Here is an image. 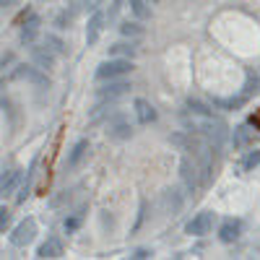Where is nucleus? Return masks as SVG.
Segmentation results:
<instances>
[{
    "label": "nucleus",
    "mask_w": 260,
    "mask_h": 260,
    "mask_svg": "<svg viewBox=\"0 0 260 260\" xmlns=\"http://www.w3.org/2000/svg\"><path fill=\"white\" fill-rule=\"evenodd\" d=\"M130 71H133V60L127 57H112L102 62L96 68V81H112V78H120V76H127Z\"/></svg>",
    "instance_id": "1"
},
{
    "label": "nucleus",
    "mask_w": 260,
    "mask_h": 260,
    "mask_svg": "<svg viewBox=\"0 0 260 260\" xmlns=\"http://www.w3.org/2000/svg\"><path fill=\"white\" fill-rule=\"evenodd\" d=\"M130 136H133V125H130V120L125 115L117 112L107 120V138L110 141H127Z\"/></svg>",
    "instance_id": "2"
},
{
    "label": "nucleus",
    "mask_w": 260,
    "mask_h": 260,
    "mask_svg": "<svg viewBox=\"0 0 260 260\" xmlns=\"http://www.w3.org/2000/svg\"><path fill=\"white\" fill-rule=\"evenodd\" d=\"M133 86H130L127 81H117V78H112V81H107L104 86H99L96 89V99L99 102H117L120 96H125Z\"/></svg>",
    "instance_id": "3"
},
{
    "label": "nucleus",
    "mask_w": 260,
    "mask_h": 260,
    "mask_svg": "<svg viewBox=\"0 0 260 260\" xmlns=\"http://www.w3.org/2000/svg\"><path fill=\"white\" fill-rule=\"evenodd\" d=\"M34 237H37V221L34 219H24L11 232V245L13 247H26Z\"/></svg>",
    "instance_id": "4"
},
{
    "label": "nucleus",
    "mask_w": 260,
    "mask_h": 260,
    "mask_svg": "<svg viewBox=\"0 0 260 260\" xmlns=\"http://www.w3.org/2000/svg\"><path fill=\"white\" fill-rule=\"evenodd\" d=\"M187 234H192V237H203V234H208L211 229H213V213L211 211H201V213H195L192 219L187 221Z\"/></svg>",
    "instance_id": "5"
},
{
    "label": "nucleus",
    "mask_w": 260,
    "mask_h": 260,
    "mask_svg": "<svg viewBox=\"0 0 260 260\" xmlns=\"http://www.w3.org/2000/svg\"><path fill=\"white\" fill-rule=\"evenodd\" d=\"M180 172H182V182H185V187L190 190V192H195L201 187V169H198V161H190V159H182V164H180Z\"/></svg>",
    "instance_id": "6"
},
{
    "label": "nucleus",
    "mask_w": 260,
    "mask_h": 260,
    "mask_svg": "<svg viewBox=\"0 0 260 260\" xmlns=\"http://www.w3.org/2000/svg\"><path fill=\"white\" fill-rule=\"evenodd\" d=\"M18 185H21V169H8L6 175H0V198L13 195Z\"/></svg>",
    "instance_id": "7"
},
{
    "label": "nucleus",
    "mask_w": 260,
    "mask_h": 260,
    "mask_svg": "<svg viewBox=\"0 0 260 260\" xmlns=\"http://www.w3.org/2000/svg\"><path fill=\"white\" fill-rule=\"evenodd\" d=\"M133 112H136L141 125H151L156 120V110H154V104H151L148 99H136L133 102Z\"/></svg>",
    "instance_id": "8"
},
{
    "label": "nucleus",
    "mask_w": 260,
    "mask_h": 260,
    "mask_svg": "<svg viewBox=\"0 0 260 260\" xmlns=\"http://www.w3.org/2000/svg\"><path fill=\"white\" fill-rule=\"evenodd\" d=\"M13 78H21V81H34L39 86H50V78L42 76L39 68H31V65H18V68L13 71Z\"/></svg>",
    "instance_id": "9"
},
{
    "label": "nucleus",
    "mask_w": 260,
    "mask_h": 260,
    "mask_svg": "<svg viewBox=\"0 0 260 260\" xmlns=\"http://www.w3.org/2000/svg\"><path fill=\"white\" fill-rule=\"evenodd\" d=\"M240 232H242V221L240 219H226L221 226H219V240L221 242H234V240H240Z\"/></svg>",
    "instance_id": "10"
},
{
    "label": "nucleus",
    "mask_w": 260,
    "mask_h": 260,
    "mask_svg": "<svg viewBox=\"0 0 260 260\" xmlns=\"http://www.w3.org/2000/svg\"><path fill=\"white\" fill-rule=\"evenodd\" d=\"M102 29H104V13L94 11L91 18H89V26H86V42H89V45H96V39L102 37Z\"/></svg>",
    "instance_id": "11"
},
{
    "label": "nucleus",
    "mask_w": 260,
    "mask_h": 260,
    "mask_svg": "<svg viewBox=\"0 0 260 260\" xmlns=\"http://www.w3.org/2000/svg\"><path fill=\"white\" fill-rule=\"evenodd\" d=\"M31 60L39 71H47L52 68V62H55V52L45 45V47H31Z\"/></svg>",
    "instance_id": "12"
},
{
    "label": "nucleus",
    "mask_w": 260,
    "mask_h": 260,
    "mask_svg": "<svg viewBox=\"0 0 260 260\" xmlns=\"http://www.w3.org/2000/svg\"><path fill=\"white\" fill-rule=\"evenodd\" d=\"M86 156H89V141L81 138V141L71 148V154H68V161H65V167H68V169H76Z\"/></svg>",
    "instance_id": "13"
},
{
    "label": "nucleus",
    "mask_w": 260,
    "mask_h": 260,
    "mask_svg": "<svg viewBox=\"0 0 260 260\" xmlns=\"http://www.w3.org/2000/svg\"><path fill=\"white\" fill-rule=\"evenodd\" d=\"M62 255V242L57 240V237H50L47 242H42L39 250H37V257H60Z\"/></svg>",
    "instance_id": "14"
},
{
    "label": "nucleus",
    "mask_w": 260,
    "mask_h": 260,
    "mask_svg": "<svg viewBox=\"0 0 260 260\" xmlns=\"http://www.w3.org/2000/svg\"><path fill=\"white\" fill-rule=\"evenodd\" d=\"M34 177H37V159H34V161H31V167H29V175H26V180L18 185V192H16V203H24V201L29 198L31 185H34Z\"/></svg>",
    "instance_id": "15"
},
{
    "label": "nucleus",
    "mask_w": 260,
    "mask_h": 260,
    "mask_svg": "<svg viewBox=\"0 0 260 260\" xmlns=\"http://www.w3.org/2000/svg\"><path fill=\"white\" fill-rule=\"evenodd\" d=\"M39 24H42L39 16H29V21L21 26V42H24V45H31L34 42V37L39 34Z\"/></svg>",
    "instance_id": "16"
},
{
    "label": "nucleus",
    "mask_w": 260,
    "mask_h": 260,
    "mask_svg": "<svg viewBox=\"0 0 260 260\" xmlns=\"http://www.w3.org/2000/svg\"><path fill=\"white\" fill-rule=\"evenodd\" d=\"M110 55L112 57H127V60H133L138 55V47L133 45V42H115V45L110 47Z\"/></svg>",
    "instance_id": "17"
},
{
    "label": "nucleus",
    "mask_w": 260,
    "mask_h": 260,
    "mask_svg": "<svg viewBox=\"0 0 260 260\" xmlns=\"http://www.w3.org/2000/svg\"><path fill=\"white\" fill-rule=\"evenodd\" d=\"M252 143V130L247 125H240V127H234V136H232V146L234 148H247Z\"/></svg>",
    "instance_id": "18"
},
{
    "label": "nucleus",
    "mask_w": 260,
    "mask_h": 260,
    "mask_svg": "<svg viewBox=\"0 0 260 260\" xmlns=\"http://www.w3.org/2000/svg\"><path fill=\"white\" fill-rule=\"evenodd\" d=\"M161 201H164V211H167L169 216H175V213L180 211V206H182V198H180L177 190H164Z\"/></svg>",
    "instance_id": "19"
},
{
    "label": "nucleus",
    "mask_w": 260,
    "mask_h": 260,
    "mask_svg": "<svg viewBox=\"0 0 260 260\" xmlns=\"http://www.w3.org/2000/svg\"><path fill=\"white\" fill-rule=\"evenodd\" d=\"M247 102L245 94L240 96H229V99H221V96H213V107H221V110H240V107Z\"/></svg>",
    "instance_id": "20"
},
{
    "label": "nucleus",
    "mask_w": 260,
    "mask_h": 260,
    "mask_svg": "<svg viewBox=\"0 0 260 260\" xmlns=\"http://www.w3.org/2000/svg\"><path fill=\"white\" fill-rule=\"evenodd\" d=\"M127 6H130V13H133L136 18H141V21L151 18V6H148V0H127Z\"/></svg>",
    "instance_id": "21"
},
{
    "label": "nucleus",
    "mask_w": 260,
    "mask_h": 260,
    "mask_svg": "<svg viewBox=\"0 0 260 260\" xmlns=\"http://www.w3.org/2000/svg\"><path fill=\"white\" fill-rule=\"evenodd\" d=\"M185 107H187V112H190V115H195V117H213V112L208 110V107H206L203 102H198V99H187V102H185Z\"/></svg>",
    "instance_id": "22"
},
{
    "label": "nucleus",
    "mask_w": 260,
    "mask_h": 260,
    "mask_svg": "<svg viewBox=\"0 0 260 260\" xmlns=\"http://www.w3.org/2000/svg\"><path fill=\"white\" fill-rule=\"evenodd\" d=\"M120 34L122 37H143V26L136 21H122L120 24Z\"/></svg>",
    "instance_id": "23"
},
{
    "label": "nucleus",
    "mask_w": 260,
    "mask_h": 260,
    "mask_svg": "<svg viewBox=\"0 0 260 260\" xmlns=\"http://www.w3.org/2000/svg\"><path fill=\"white\" fill-rule=\"evenodd\" d=\"M255 167H260V148L255 151H247L245 159H242V172H252Z\"/></svg>",
    "instance_id": "24"
},
{
    "label": "nucleus",
    "mask_w": 260,
    "mask_h": 260,
    "mask_svg": "<svg viewBox=\"0 0 260 260\" xmlns=\"http://www.w3.org/2000/svg\"><path fill=\"white\" fill-rule=\"evenodd\" d=\"M83 224V213L78 211V213H73V216H68L65 219V224H62V229L68 232V234H73V232H78V226Z\"/></svg>",
    "instance_id": "25"
},
{
    "label": "nucleus",
    "mask_w": 260,
    "mask_h": 260,
    "mask_svg": "<svg viewBox=\"0 0 260 260\" xmlns=\"http://www.w3.org/2000/svg\"><path fill=\"white\" fill-rule=\"evenodd\" d=\"M257 91H260V78H257V76H252V73H247V81H245V91H242V94L250 99V96H252V94H257Z\"/></svg>",
    "instance_id": "26"
},
{
    "label": "nucleus",
    "mask_w": 260,
    "mask_h": 260,
    "mask_svg": "<svg viewBox=\"0 0 260 260\" xmlns=\"http://www.w3.org/2000/svg\"><path fill=\"white\" fill-rule=\"evenodd\" d=\"M45 45H47V47H50V50H52L55 55H62V52H65V45H62V42H60V39H57L55 34H47Z\"/></svg>",
    "instance_id": "27"
},
{
    "label": "nucleus",
    "mask_w": 260,
    "mask_h": 260,
    "mask_svg": "<svg viewBox=\"0 0 260 260\" xmlns=\"http://www.w3.org/2000/svg\"><path fill=\"white\" fill-rule=\"evenodd\" d=\"M73 16H76V8H71V11H62V13L57 16V21H55L57 29H68V24L73 21Z\"/></svg>",
    "instance_id": "28"
},
{
    "label": "nucleus",
    "mask_w": 260,
    "mask_h": 260,
    "mask_svg": "<svg viewBox=\"0 0 260 260\" xmlns=\"http://www.w3.org/2000/svg\"><path fill=\"white\" fill-rule=\"evenodd\" d=\"M76 6L83 8V11H96L102 6V0H76Z\"/></svg>",
    "instance_id": "29"
},
{
    "label": "nucleus",
    "mask_w": 260,
    "mask_h": 260,
    "mask_svg": "<svg viewBox=\"0 0 260 260\" xmlns=\"http://www.w3.org/2000/svg\"><path fill=\"white\" fill-rule=\"evenodd\" d=\"M8 224H11V211L6 206H0V232H6Z\"/></svg>",
    "instance_id": "30"
},
{
    "label": "nucleus",
    "mask_w": 260,
    "mask_h": 260,
    "mask_svg": "<svg viewBox=\"0 0 260 260\" xmlns=\"http://www.w3.org/2000/svg\"><path fill=\"white\" fill-rule=\"evenodd\" d=\"M133 257H136V260H146V257H151V250H143V247H141V250L133 252Z\"/></svg>",
    "instance_id": "31"
},
{
    "label": "nucleus",
    "mask_w": 260,
    "mask_h": 260,
    "mask_svg": "<svg viewBox=\"0 0 260 260\" xmlns=\"http://www.w3.org/2000/svg\"><path fill=\"white\" fill-rule=\"evenodd\" d=\"M13 3V0H0V6H11Z\"/></svg>",
    "instance_id": "32"
},
{
    "label": "nucleus",
    "mask_w": 260,
    "mask_h": 260,
    "mask_svg": "<svg viewBox=\"0 0 260 260\" xmlns=\"http://www.w3.org/2000/svg\"><path fill=\"white\" fill-rule=\"evenodd\" d=\"M151 3H159V0H151Z\"/></svg>",
    "instance_id": "33"
}]
</instances>
